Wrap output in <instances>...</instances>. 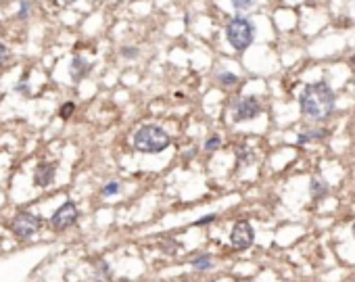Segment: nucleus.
Segmentation results:
<instances>
[{
	"label": "nucleus",
	"mask_w": 355,
	"mask_h": 282,
	"mask_svg": "<svg viewBox=\"0 0 355 282\" xmlns=\"http://www.w3.org/2000/svg\"><path fill=\"white\" fill-rule=\"evenodd\" d=\"M299 105H301V113L307 119L326 121L335 113L337 98L326 82H316V84H307L303 88V92L299 96Z\"/></svg>",
	"instance_id": "obj_1"
},
{
	"label": "nucleus",
	"mask_w": 355,
	"mask_h": 282,
	"mask_svg": "<svg viewBox=\"0 0 355 282\" xmlns=\"http://www.w3.org/2000/svg\"><path fill=\"white\" fill-rule=\"evenodd\" d=\"M169 142H171L169 134L161 125H155V123H146V125L138 127L134 134V148L146 155L161 153V150H165L169 146Z\"/></svg>",
	"instance_id": "obj_2"
},
{
	"label": "nucleus",
	"mask_w": 355,
	"mask_h": 282,
	"mask_svg": "<svg viewBox=\"0 0 355 282\" xmlns=\"http://www.w3.org/2000/svg\"><path fill=\"white\" fill-rule=\"evenodd\" d=\"M226 38L234 50H247L253 44L255 25L245 17H234L226 25Z\"/></svg>",
	"instance_id": "obj_3"
},
{
	"label": "nucleus",
	"mask_w": 355,
	"mask_h": 282,
	"mask_svg": "<svg viewBox=\"0 0 355 282\" xmlns=\"http://www.w3.org/2000/svg\"><path fill=\"white\" fill-rule=\"evenodd\" d=\"M42 226V220H40V215H34L30 211H21L17 213L15 218H13V224H11V230L17 238H32Z\"/></svg>",
	"instance_id": "obj_4"
},
{
	"label": "nucleus",
	"mask_w": 355,
	"mask_h": 282,
	"mask_svg": "<svg viewBox=\"0 0 355 282\" xmlns=\"http://www.w3.org/2000/svg\"><path fill=\"white\" fill-rule=\"evenodd\" d=\"M75 220H78V207H75V203L65 201V203L53 213V218H50V228L57 230V232H63V230H67L69 226H73Z\"/></svg>",
	"instance_id": "obj_5"
},
{
	"label": "nucleus",
	"mask_w": 355,
	"mask_h": 282,
	"mask_svg": "<svg viewBox=\"0 0 355 282\" xmlns=\"http://www.w3.org/2000/svg\"><path fill=\"white\" fill-rule=\"evenodd\" d=\"M255 241V230L249 222H236L232 232H230V243L234 249H240V251H245L253 245Z\"/></svg>",
	"instance_id": "obj_6"
},
{
	"label": "nucleus",
	"mask_w": 355,
	"mask_h": 282,
	"mask_svg": "<svg viewBox=\"0 0 355 282\" xmlns=\"http://www.w3.org/2000/svg\"><path fill=\"white\" fill-rule=\"evenodd\" d=\"M259 111H261L259 100L255 96H245L234 105V121H249V119L257 117Z\"/></svg>",
	"instance_id": "obj_7"
},
{
	"label": "nucleus",
	"mask_w": 355,
	"mask_h": 282,
	"mask_svg": "<svg viewBox=\"0 0 355 282\" xmlns=\"http://www.w3.org/2000/svg\"><path fill=\"white\" fill-rule=\"evenodd\" d=\"M55 176H57V163H40L34 173V182L40 188H46L53 184Z\"/></svg>",
	"instance_id": "obj_8"
},
{
	"label": "nucleus",
	"mask_w": 355,
	"mask_h": 282,
	"mask_svg": "<svg viewBox=\"0 0 355 282\" xmlns=\"http://www.w3.org/2000/svg\"><path fill=\"white\" fill-rule=\"evenodd\" d=\"M90 69H92V63H88V61L82 59V57H75V59L71 61L69 73H71V78H73L75 82H80V80H84L88 73H90Z\"/></svg>",
	"instance_id": "obj_9"
},
{
	"label": "nucleus",
	"mask_w": 355,
	"mask_h": 282,
	"mask_svg": "<svg viewBox=\"0 0 355 282\" xmlns=\"http://www.w3.org/2000/svg\"><path fill=\"white\" fill-rule=\"evenodd\" d=\"M309 192H312V197L316 201H322L328 194V184H324L322 180H312V184H309Z\"/></svg>",
	"instance_id": "obj_10"
},
{
	"label": "nucleus",
	"mask_w": 355,
	"mask_h": 282,
	"mask_svg": "<svg viewBox=\"0 0 355 282\" xmlns=\"http://www.w3.org/2000/svg\"><path fill=\"white\" fill-rule=\"evenodd\" d=\"M326 130H312V132H301L299 134V144H305V142H312V140H322V138H326Z\"/></svg>",
	"instance_id": "obj_11"
},
{
	"label": "nucleus",
	"mask_w": 355,
	"mask_h": 282,
	"mask_svg": "<svg viewBox=\"0 0 355 282\" xmlns=\"http://www.w3.org/2000/svg\"><path fill=\"white\" fill-rule=\"evenodd\" d=\"M192 268L194 270H211L213 268V259H211V255H196L194 259H192Z\"/></svg>",
	"instance_id": "obj_12"
},
{
	"label": "nucleus",
	"mask_w": 355,
	"mask_h": 282,
	"mask_svg": "<svg viewBox=\"0 0 355 282\" xmlns=\"http://www.w3.org/2000/svg\"><path fill=\"white\" fill-rule=\"evenodd\" d=\"M257 0H232V7L238 11V13H245V11H251L255 7Z\"/></svg>",
	"instance_id": "obj_13"
},
{
	"label": "nucleus",
	"mask_w": 355,
	"mask_h": 282,
	"mask_svg": "<svg viewBox=\"0 0 355 282\" xmlns=\"http://www.w3.org/2000/svg\"><path fill=\"white\" fill-rule=\"evenodd\" d=\"M217 82H219L221 86H234V84H238V78H236L234 73H230V71H221V73L217 75Z\"/></svg>",
	"instance_id": "obj_14"
},
{
	"label": "nucleus",
	"mask_w": 355,
	"mask_h": 282,
	"mask_svg": "<svg viewBox=\"0 0 355 282\" xmlns=\"http://www.w3.org/2000/svg\"><path fill=\"white\" fill-rule=\"evenodd\" d=\"M119 190H121V184H119V182H109V184L103 188V197H115Z\"/></svg>",
	"instance_id": "obj_15"
},
{
	"label": "nucleus",
	"mask_w": 355,
	"mask_h": 282,
	"mask_svg": "<svg viewBox=\"0 0 355 282\" xmlns=\"http://www.w3.org/2000/svg\"><path fill=\"white\" fill-rule=\"evenodd\" d=\"M236 155H238V161H240V163H242V161H245V163L253 161V150H251V148H247V146L238 148V150H236Z\"/></svg>",
	"instance_id": "obj_16"
},
{
	"label": "nucleus",
	"mask_w": 355,
	"mask_h": 282,
	"mask_svg": "<svg viewBox=\"0 0 355 282\" xmlns=\"http://www.w3.org/2000/svg\"><path fill=\"white\" fill-rule=\"evenodd\" d=\"M73 111H75V105H73V102H65V105L61 107V111H59V115H61L63 119H69V117L73 115Z\"/></svg>",
	"instance_id": "obj_17"
},
{
	"label": "nucleus",
	"mask_w": 355,
	"mask_h": 282,
	"mask_svg": "<svg viewBox=\"0 0 355 282\" xmlns=\"http://www.w3.org/2000/svg\"><path fill=\"white\" fill-rule=\"evenodd\" d=\"M221 144V138L219 136H211L207 142H205V150H209V153H213V150H217Z\"/></svg>",
	"instance_id": "obj_18"
},
{
	"label": "nucleus",
	"mask_w": 355,
	"mask_h": 282,
	"mask_svg": "<svg viewBox=\"0 0 355 282\" xmlns=\"http://www.w3.org/2000/svg\"><path fill=\"white\" fill-rule=\"evenodd\" d=\"M138 55H140V50L134 48V46H125V48H121V57H123V59H138Z\"/></svg>",
	"instance_id": "obj_19"
},
{
	"label": "nucleus",
	"mask_w": 355,
	"mask_h": 282,
	"mask_svg": "<svg viewBox=\"0 0 355 282\" xmlns=\"http://www.w3.org/2000/svg\"><path fill=\"white\" fill-rule=\"evenodd\" d=\"M30 7H32L30 0H21V9H19L17 17H19V19H26V17H28V13H30Z\"/></svg>",
	"instance_id": "obj_20"
},
{
	"label": "nucleus",
	"mask_w": 355,
	"mask_h": 282,
	"mask_svg": "<svg viewBox=\"0 0 355 282\" xmlns=\"http://www.w3.org/2000/svg\"><path fill=\"white\" fill-rule=\"evenodd\" d=\"M215 218H217L215 213H209V215H205V218H201V220H196V222H194V226H207V224L215 222Z\"/></svg>",
	"instance_id": "obj_21"
},
{
	"label": "nucleus",
	"mask_w": 355,
	"mask_h": 282,
	"mask_svg": "<svg viewBox=\"0 0 355 282\" xmlns=\"http://www.w3.org/2000/svg\"><path fill=\"white\" fill-rule=\"evenodd\" d=\"M7 61H9V48L3 44V42H0V67H3Z\"/></svg>",
	"instance_id": "obj_22"
},
{
	"label": "nucleus",
	"mask_w": 355,
	"mask_h": 282,
	"mask_svg": "<svg viewBox=\"0 0 355 282\" xmlns=\"http://www.w3.org/2000/svg\"><path fill=\"white\" fill-rule=\"evenodd\" d=\"M100 276H105V278H109V276H111V270H109V266H107L105 262L98 266V278H100Z\"/></svg>",
	"instance_id": "obj_23"
},
{
	"label": "nucleus",
	"mask_w": 355,
	"mask_h": 282,
	"mask_svg": "<svg viewBox=\"0 0 355 282\" xmlns=\"http://www.w3.org/2000/svg\"><path fill=\"white\" fill-rule=\"evenodd\" d=\"M15 90H17V92H23V94H28V92H30V88H28V86H26V82H21V84H17V86H15Z\"/></svg>",
	"instance_id": "obj_24"
},
{
	"label": "nucleus",
	"mask_w": 355,
	"mask_h": 282,
	"mask_svg": "<svg viewBox=\"0 0 355 282\" xmlns=\"http://www.w3.org/2000/svg\"><path fill=\"white\" fill-rule=\"evenodd\" d=\"M63 3H65V5H73V3H75V0H63Z\"/></svg>",
	"instance_id": "obj_25"
},
{
	"label": "nucleus",
	"mask_w": 355,
	"mask_h": 282,
	"mask_svg": "<svg viewBox=\"0 0 355 282\" xmlns=\"http://www.w3.org/2000/svg\"><path fill=\"white\" fill-rule=\"evenodd\" d=\"M353 236H355V222H353Z\"/></svg>",
	"instance_id": "obj_26"
},
{
	"label": "nucleus",
	"mask_w": 355,
	"mask_h": 282,
	"mask_svg": "<svg viewBox=\"0 0 355 282\" xmlns=\"http://www.w3.org/2000/svg\"><path fill=\"white\" fill-rule=\"evenodd\" d=\"M351 63H353V65H355V57H353V59H351Z\"/></svg>",
	"instance_id": "obj_27"
}]
</instances>
